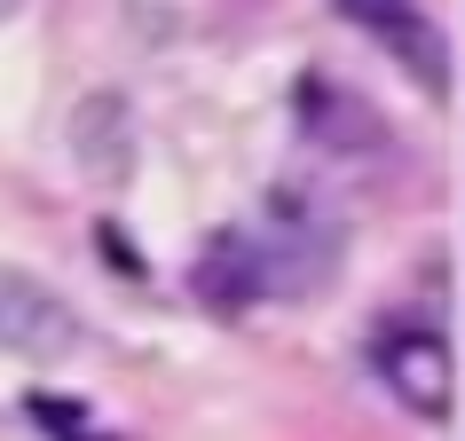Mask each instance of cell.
Returning <instances> with one entry per match:
<instances>
[{
    "label": "cell",
    "instance_id": "cell-1",
    "mask_svg": "<svg viewBox=\"0 0 465 441\" xmlns=\"http://www.w3.org/2000/svg\"><path fill=\"white\" fill-rule=\"evenodd\" d=\"M371 370L387 378V394L411 417L450 426V410H458V363H450V339H441V331H418V323L379 331V339H371Z\"/></svg>",
    "mask_w": 465,
    "mask_h": 441
},
{
    "label": "cell",
    "instance_id": "cell-2",
    "mask_svg": "<svg viewBox=\"0 0 465 441\" xmlns=\"http://www.w3.org/2000/svg\"><path fill=\"white\" fill-rule=\"evenodd\" d=\"M72 339H79V323L48 284L0 269V347H16V355H64Z\"/></svg>",
    "mask_w": 465,
    "mask_h": 441
},
{
    "label": "cell",
    "instance_id": "cell-3",
    "mask_svg": "<svg viewBox=\"0 0 465 441\" xmlns=\"http://www.w3.org/2000/svg\"><path fill=\"white\" fill-rule=\"evenodd\" d=\"M197 292H205V308H252V299H261L252 237H213L205 260H197Z\"/></svg>",
    "mask_w": 465,
    "mask_h": 441
},
{
    "label": "cell",
    "instance_id": "cell-4",
    "mask_svg": "<svg viewBox=\"0 0 465 441\" xmlns=\"http://www.w3.org/2000/svg\"><path fill=\"white\" fill-rule=\"evenodd\" d=\"M347 24L379 32V40H394V55L411 64V72H426L441 87V55H434V32L418 24V16H402V8H347Z\"/></svg>",
    "mask_w": 465,
    "mask_h": 441
}]
</instances>
